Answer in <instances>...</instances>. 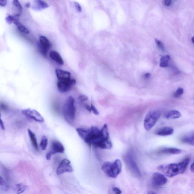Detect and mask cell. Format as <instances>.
<instances>
[{
    "mask_svg": "<svg viewBox=\"0 0 194 194\" xmlns=\"http://www.w3.org/2000/svg\"><path fill=\"white\" fill-rule=\"evenodd\" d=\"M89 139L91 145L96 148L106 149L112 148V144L106 124L104 125L101 130L97 127H91L89 129Z\"/></svg>",
    "mask_w": 194,
    "mask_h": 194,
    "instance_id": "6da1fadb",
    "label": "cell"
},
{
    "mask_svg": "<svg viewBox=\"0 0 194 194\" xmlns=\"http://www.w3.org/2000/svg\"><path fill=\"white\" fill-rule=\"evenodd\" d=\"M190 161V158H187L180 163L159 166L158 169L166 176L173 177L178 174L183 173L186 170Z\"/></svg>",
    "mask_w": 194,
    "mask_h": 194,
    "instance_id": "7a4b0ae2",
    "label": "cell"
},
{
    "mask_svg": "<svg viewBox=\"0 0 194 194\" xmlns=\"http://www.w3.org/2000/svg\"><path fill=\"white\" fill-rule=\"evenodd\" d=\"M122 164L120 159H116L114 162H107L102 166V170L109 177L115 178L121 173Z\"/></svg>",
    "mask_w": 194,
    "mask_h": 194,
    "instance_id": "3957f363",
    "label": "cell"
},
{
    "mask_svg": "<svg viewBox=\"0 0 194 194\" xmlns=\"http://www.w3.org/2000/svg\"><path fill=\"white\" fill-rule=\"evenodd\" d=\"M73 97L69 96L65 103L63 108V113L65 120L68 123L73 122L76 117V107Z\"/></svg>",
    "mask_w": 194,
    "mask_h": 194,
    "instance_id": "277c9868",
    "label": "cell"
},
{
    "mask_svg": "<svg viewBox=\"0 0 194 194\" xmlns=\"http://www.w3.org/2000/svg\"><path fill=\"white\" fill-rule=\"evenodd\" d=\"M160 111L153 110L146 115L144 121V126L147 131H149L155 125L160 116Z\"/></svg>",
    "mask_w": 194,
    "mask_h": 194,
    "instance_id": "5b68a950",
    "label": "cell"
},
{
    "mask_svg": "<svg viewBox=\"0 0 194 194\" xmlns=\"http://www.w3.org/2000/svg\"><path fill=\"white\" fill-rule=\"evenodd\" d=\"M125 160L127 167L134 175L137 177H140L141 175L140 171L137 166V164L135 162L132 154L130 153H127L125 156Z\"/></svg>",
    "mask_w": 194,
    "mask_h": 194,
    "instance_id": "8992f818",
    "label": "cell"
},
{
    "mask_svg": "<svg viewBox=\"0 0 194 194\" xmlns=\"http://www.w3.org/2000/svg\"><path fill=\"white\" fill-rule=\"evenodd\" d=\"M76 83V81L75 79L71 78L67 80H59L57 83L58 89L61 93H65L70 90L72 86Z\"/></svg>",
    "mask_w": 194,
    "mask_h": 194,
    "instance_id": "52a82bcc",
    "label": "cell"
},
{
    "mask_svg": "<svg viewBox=\"0 0 194 194\" xmlns=\"http://www.w3.org/2000/svg\"><path fill=\"white\" fill-rule=\"evenodd\" d=\"M65 151V148L63 145L58 141H54L52 143L51 150L47 153L46 158L47 160H50L53 155L56 153H63Z\"/></svg>",
    "mask_w": 194,
    "mask_h": 194,
    "instance_id": "ba28073f",
    "label": "cell"
},
{
    "mask_svg": "<svg viewBox=\"0 0 194 194\" xmlns=\"http://www.w3.org/2000/svg\"><path fill=\"white\" fill-rule=\"evenodd\" d=\"M22 114L27 118L33 119L37 122H43L44 121L43 118L36 110H31L30 109H24L22 111Z\"/></svg>",
    "mask_w": 194,
    "mask_h": 194,
    "instance_id": "9c48e42d",
    "label": "cell"
},
{
    "mask_svg": "<svg viewBox=\"0 0 194 194\" xmlns=\"http://www.w3.org/2000/svg\"><path fill=\"white\" fill-rule=\"evenodd\" d=\"M151 182L153 186L158 187L166 184L168 182V179L164 174L156 172L152 175Z\"/></svg>",
    "mask_w": 194,
    "mask_h": 194,
    "instance_id": "30bf717a",
    "label": "cell"
},
{
    "mask_svg": "<svg viewBox=\"0 0 194 194\" xmlns=\"http://www.w3.org/2000/svg\"><path fill=\"white\" fill-rule=\"evenodd\" d=\"M73 171L71 162L67 159H64L56 169V173L57 175H60L65 173L72 172Z\"/></svg>",
    "mask_w": 194,
    "mask_h": 194,
    "instance_id": "8fae6325",
    "label": "cell"
},
{
    "mask_svg": "<svg viewBox=\"0 0 194 194\" xmlns=\"http://www.w3.org/2000/svg\"><path fill=\"white\" fill-rule=\"evenodd\" d=\"M39 40L40 51L43 56H46L49 49L51 47V43L45 36H40Z\"/></svg>",
    "mask_w": 194,
    "mask_h": 194,
    "instance_id": "7c38bea8",
    "label": "cell"
},
{
    "mask_svg": "<svg viewBox=\"0 0 194 194\" xmlns=\"http://www.w3.org/2000/svg\"><path fill=\"white\" fill-rule=\"evenodd\" d=\"M76 131L80 137L85 143L89 146H91L89 139V129L86 130L82 128H77Z\"/></svg>",
    "mask_w": 194,
    "mask_h": 194,
    "instance_id": "4fadbf2b",
    "label": "cell"
},
{
    "mask_svg": "<svg viewBox=\"0 0 194 194\" xmlns=\"http://www.w3.org/2000/svg\"><path fill=\"white\" fill-rule=\"evenodd\" d=\"M174 132V129L172 127H165L160 128L156 130L155 134L158 136H166L173 134Z\"/></svg>",
    "mask_w": 194,
    "mask_h": 194,
    "instance_id": "5bb4252c",
    "label": "cell"
},
{
    "mask_svg": "<svg viewBox=\"0 0 194 194\" xmlns=\"http://www.w3.org/2000/svg\"><path fill=\"white\" fill-rule=\"evenodd\" d=\"M56 76L59 80H67L71 78V73L67 71L62 70L60 69L56 70Z\"/></svg>",
    "mask_w": 194,
    "mask_h": 194,
    "instance_id": "9a60e30c",
    "label": "cell"
},
{
    "mask_svg": "<svg viewBox=\"0 0 194 194\" xmlns=\"http://www.w3.org/2000/svg\"><path fill=\"white\" fill-rule=\"evenodd\" d=\"M50 56L52 59L54 60L58 64L61 65H64V62L63 60L61 57V55L57 51H54V50L50 51Z\"/></svg>",
    "mask_w": 194,
    "mask_h": 194,
    "instance_id": "2e32d148",
    "label": "cell"
},
{
    "mask_svg": "<svg viewBox=\"0 0 194 194\" xmlns=\"http://www.w3.org/2000/svg\"><path fill=\"white\" fill-rule=\"evenodd\" d=\"M49 7V4L44 0H35L34 1V5L33 6L34 9L40 10L48 8Z\"/></svg>",
    "mask_w": 194,
    "mask_h": 194,
    "instance_id": "e0dca14e",
    "label": "cell"
},
{
    "mask_svg": "<svg viewBox=\"0 0 194 194\" xmlns=\"http://www.w3.org/2000/svg\"><path fill=\"white\" fill-rule=\"evenodd\" d=\"M159 153L171 154H178L182 153L181 149L174 148H166L162 149L159 151Z\"/></svg>",
    "mask_w": 194,
    "mask_h": 194,
    "instance_id": "ac0fdd59",
    "label": "cell"
},
{
    "mask_svg": "<svg viewBox=\"0 0 194 194\" xmlns=\"http://www.w3.org/2000/svg\"><path fill=\"white\" fill-rule=\"evenodd\" d=\"M13 23L15 24L17 27V29L20 32L25 34H28L30 33L29 29H27L25 26L21 24L17 18H14Z\"/></svg>",
    "mask_w": 194,
    "mask_h": 194,
    "instance_id": "d6986e66",
    "label": "cell"
},
{
    "mask_svg": "<svg viewBox=\"0 0 194 194\" xmlns=\"http://www.w3.org/2000/svg\"><path fill=\"white\" fill-rule=\"evenodd\" d=\"M166 118L168 119H175L179 118L181 116V114L178 111L173 110L169 111L165 114Z\"/></svg>",
    "mask_w": 194,
    "mask_h": 194,
    "instance_id": "ffe728a7",
    "label": "cell"
},
{
    "mask_svg": "<svg viewBox=\"0 0 194 194\" xmlns=\"http://www.w3.org/2000/svg\"><path fill=\"white\" fill-rule=\"evenodd\" d=\"M182 142L184 143L190 145L194 146V133L189 134L184 136L181 139Z\"/></svg>",
    "mask_w": 194,
    "mask_h": 194,
    "instance_id": "44dd1931",
    "label": "cell"
},
{
    "mask_svg": "<svg viewBox=\"0 0 194 194\" xmlns=\"http://www.w3.org/2000/svg\"><path fill=\"white\" fill-rule=\"evenodd\" d=\"M28 131L33 147H34L35 149L38 150H39V146H38L37 139L35 133H33L31 130L29 129H28Z\"/></svg>",
    "mask_w": 194,
    "mask_h": 194,
    "instance_id": "7402d4cb",
    "label": "cell"
},
{
    "mask_svg": "<svg viewBox=\"0 0 194 194\" xmlns=\"http://www.w3.org/2000/svg\"><path fill=\"white\" fill-rule=\"evenodd\" d=\"M13 6L17 8L19 13L16 14L14 17H19L21 15L22 12H23V8L21 5L20 2L19 0H13Z\"/></svg>",
    "mask_w": 194,
    "mask_h": 194,
    "instance_id": "603a6c76",
    "label": "cell"
},
{
    "mask_svg": "<svg viewBox=\"0 0 194 194\" xmlns=\"http://www.w3.org/2000/svg\"><path fill=\"white\" fill-rule=\"evenodd\" d=\"M170 58V56L169 55H166V56H162L160 58V67H167Z\"/></svg>",
    "mask_w": 194,
    "mask_h": 194,
    "instance_id": "cb8c5ba5",
    "label": "cell"
},
{
    "mask_svg": "<svg viewBox=\"0 0 194 194\" xmlns=\"http://www.w3.org/2000/svg\"><path fill=\"white\" fill-rule=\"evenodd\" d=\"M48 144V140L46 136H44L42 137L41 142L40 143V147L42 150H45L46 149Z\"/></svg>",
    "mask_w": 194,
    "mask_h": 194,
    "instance_id": "d4e9b609",
    "label": "cell"
},
{
    "mask_svg": "<svg viewBox=\"0 0 194 194\" xmlns=\"http://www.w3.org/2000/svg\"><path fill=\"white\" fill-rule=\"evenodd\" d=\"M17 189V193L21 194L23 193L27 189L26 185H23L22 184H19L16 185Z\"/></svg>",
    "mask_w": 194,
    "mask_h": 194,
    "instance_id": "484cf974",
    "label": "cell"
},
{
    "mask_svg": "<svg viewBox=\"0 0 194 194\" xmlns=\"http://www.w3.org/2000/svg\"><path fill=\"white\" fill-rule=\"evenodd\" d=\"M184 93V89L181 88H178L174 94V97L175 98H178L180 97Z\"/></svg>",
    "mask_w": 194,
    "mask_h": 194,
    "instance_id": "4316f807",
    "label": "cell"
},
{
    "mask_svg": "<svg viewBox=\"0 0 194 194\" xmlns=\"http://www.w3.org/2000/svg\"><path fill=\"white\" fill-rule=\"evenodd\" d=\"M155 42L158 48L160 50H161V51H164V47L163 43L161 41L157 40V39H155Z\"/></svg>",
    "mask_w": 194,
    "mask_h": 194,
    "instance_id": "83f0119b",
    "label": "cell"
},
{
    "mask_svg": "<svg viewBox=\"0 0 194 194\" xmlns=\"http://www.w3.org/2000/svg\"><path fill=\"white\" fill-rule=\"evenodd\" d=\"M14 18H15L14 16L10 15V14H8V15L6 17V20L8 24H11L12 23H13V21L14 20Z\"/></svg>",
    "mask_w": 194,
    "mask_h": 194,
    "instance_id": "f1b7e54d",
    "label": "cell"
},
{
    "mask_svg": "<svg viewBox=\"0 0 194 194\" xmlns=\"http://www.w3.org/2000/svg\"><path fill=\"white\" fill-rule=\"evenodd\" d=\"M90 107L91 109V111H92L93 114L96 115H99V111H98V110H97L96 108L95 107L94 105H93V104H91Z\"/></svg>",
    "mask_w": 194,
    "mask_h": 194,
    "instance_id": "f546056e",
    "label": "cell"
},
{
    "mask_svg": "<svg viewBox=\"0 0 194 194\" xmlns=\"http://www.w3.org/2000/svg\"><path fill=\"white\" fill-rule=\"evenodd\" d=\"M112 190L115 193L120 194L122 193V191L119 188L114 186L112 188Z\"/></svg>",
    "mask_w": 194,
    "mask_h": 194,
    "instance_id": "4dcf8cb0",
    "label": "cell"
},
{
    "mask_svg": "<svg viewBox=\"0 0 194 194\" xmlns=\"http://www.w3.org/2000/svg\"><path fill=\"white\" fill-rule=\"evenodd\" d=\"M74 4L76 9L77 12H81L82 11V8L79 3H77V2H74Z\"/></svg>",
    "mask_w": 194,
    "mask_h": 194,
    "instance_id": "1f68e13d",
    "label": "cell"
},
{
    "mask_svg": "<svg viewBox=\"0 0 194 194\" xmlns=\"http://www.w3.org/2000/svg\"><path fill=\"white\" fill-rule=\"evenodd\" d=\"M78 99H79L80 101L83 102L88 100V97L85 95H81L78 97Z\"/></svg>",
    "mask_w": 194,
    "mask_h": 194,
    "instance_id": "d6a6232c",
    "label": "cell"
},
{
    "mask_svg": "<svg viewBox=\"0 0 194 194\" xmlns=\"http://www.w3.org/2000/svg\"><path fill=\"white\" fill-rule=\"evenodd\" d=\"M1 110H0V127L2 130H5V126L4 123H3V121L2 120L1 118Z\"/></svg>",
    "mask_w": 194,
    "mask_h": 194,
    "instance_id": "836d02e7",
    "label": "cell"
},
{
    "mask_svg": "<svg viewBox=\"0 0 194 194\" xmlns=\"http://www.w3.org/2000/svg\"><path fill=\"white\" fill-rule=\"evenodd\" d=\"M7 4V0H0V6L1 7H5Z\"/></svg>",
    "mask_w": 194,
    "mask_h": 194,
    "instance_id": "e575fe53",
    "label": "cell"
},
{
    "mask_svg": "<svg viewBox=\"0 0 194 194\" xmlns=\"http://www.w3.org/2000/svg\"><path fill=\"white\" fill-rule=\"evenodd\" d=\"M0 107L3 110H6L7 109V105L4 104V103H0Z\"/></svg>",
    "mask_w": 194,
    "mask_h": 194,
    "instance_id": "d590c367",
    "label": "cell"
},
{
    "mask_svg": "<svg viewBox=\"0 0 194 194\" xmlns=\"http://www.w3.org/2000/svg\"><path fill=\"white\" fill-rule=\"evenodd\" d=\"M164 3L167 6H169L171 4V0H164Z\"/></svg>",
    "mask_w": 194,
    "mask_h": 194,
    "instance_id": "8d00e7d4",
    "label": "cell"
},
{
    "mask_svg": "<svg viewBox=\"0 0 194 194\" xmlns=\"http://www.w3.org/2000/svg\"><path fill=\"white\" fill-rule=\"evenodd\" d=\"M85 108L87 110H88V111H89V112H91V107L90 106H89V105H87V104L85 105Z\"/></svg>",
    "mask_w": 194,
    "mask_h": 194,
    "instance_id": "74e56055",
    "label": "cell"
},
{
    "mask_svg": "<svg viewBox=\"0 0 194 194\" xmlns=\"http://www.w3.org/2000/svg\"><path fill=\"white\" fill-rule=\"evenodd\" d=\"M151 74L150 73H146L144 75V77L146 78H149L151 77Z\"/></svg>",
    "mask_w": 194,
    "mask_h": 194,
    "instance_id": "f35d334b",
    "label": "cell"
},
{
    "mask_svg": "<svg viewBox=\"0 0 194 194\" xmlns=\"http://www.w3.org/2000/svg\"><path fill=\"white\" fill-rule=\"evenodd\" d=\"M190 170L193 173H194V163H193L191 164V166H190Z\"/></svg>",
    "mask_w": 194,
    "mask_h": 194,
    "instance_id": "ab89813d",
    "label": "cell"
},
{
    "mask_svg": "<svg viewBox=\"0 0 194 194\" xmlns=\"http://www.w3.org/2000/svg\"><path fill=\"white\" fill-rule=\"evenodd\" d=\"M25 6H26V7H27V8H29V7H30V3H26V4Z\"/></svg>",
    "mask_w": 194,
    "mask_h": 194,
    "instance_id": "60d3db41",
    "label": "cell"
},
{
    "mask_svg": "<svg viewBox=\"0 0 194 194\" xmlns=\"http://www.w3.org/2000/svg\"><path fill=\"white\" fill-rule=\"evenodd\" d=\"M149 194H155L156 193L153 192V191H150V192L148 193Z\"/></svg>",
    "mask_w": 194,
    "mask_h": 194,
    "instance_id": "b9f144b4",
    "label": "cell"
},
{
    "mask_svg": "<svg viewBox=\"0 0 194 194\" xmlns=\"http://www.w3.org/2000/svg\"><path fill=\"white\" fill-rule=\"evenodd\" d=\"M194 37H192V39H191V41H192V42H193V43H194Z\"/></svg>",
    "mask_w": 194,
    "mask_h": 194,
    "instance_id": "7bdbcfd3",
    "label": "cell"
}]
</instances>
